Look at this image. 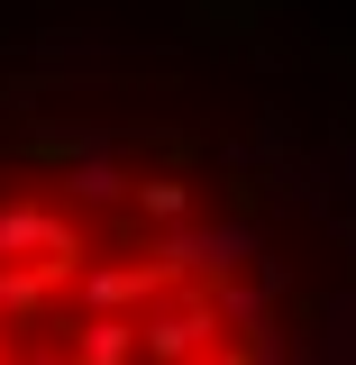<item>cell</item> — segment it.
I'll return each mask as SVG.
<instances>
[{"mask_svg": "<svg viewBox=\"0 0 356 365\" xmlns=\"http://www.w3.org/2000/svg\"><path fill=\"white\" fill-rule=\"evenodd\" d=\"M0 365H283V302L183 182L0 174Z\"/></svg>", "mask_w": 356, "mask_h": 365, "instance_id": "1", "label": "cell"}]
</instances>
